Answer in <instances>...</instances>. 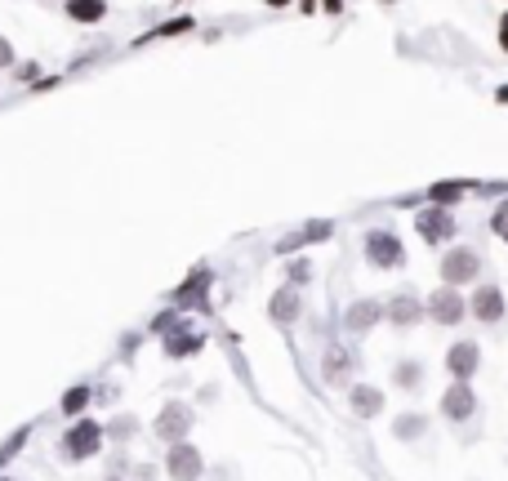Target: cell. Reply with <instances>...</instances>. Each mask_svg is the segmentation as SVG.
I'll use <instances>...</instances> for the list:
<instances>
[{
  "label": "cell",
  "instance_id": "obj_1",
  "mask_svg": "<svg viewBox=\"0 0 508 481\" xmlns=\"http://www.w3.org/2000/svg\"><path fill=\"white\" fill-rule=\"evenodd\" d=\"M455 214H450V205H424L419 214H415V232L428 241V245H441V241H450L455 236Z\"/></svg>",
  "mask_w": 508,
  "mask_h": 481
},
{
  "label": "cell",
  "instance_id": "obj_2",
  "mask_svg": "<svg viewBox=\"0 0 508 481\" xmlns=\"http://www.w3.org/2000/svg\"><path fill=\"white\" fill-rule=\"evenodd\" d=\"M477 268H481V254L468 250V245H459V250H450L441 259V281L446 285H468V281H477Z\"/></svg>",
  "mask_w": 508,
  "mask_h": 481
},
{
  "label": "cell",
  "instance_id": "obj_3",
  "mask_svg": "<svg viewBox=\"0 0 508 481\" xmlns=\"http://www.w3.org/2000/svg\"><path fill=\"white\" fill-rule=\"evenodd\" d=\"M366 259H370L375 268H397V263L406 259V250H401V241H397L388 228H375V232L366 236Z\"/></svg>",
  "mask_w": 508,
  "mask_h": 481
},
{
  "label": "cell",
  "instance_id": "obj_4",
  "mask_svg": "<svg viewBox=\"0 0 508 481\" xmlns=\"http://www.w3.org/2000/svg\"><path fill=\"white\" fill-rule=\"evenodd\" d=\"M165 468H170V477H179V481H196V477L205 472V459H201V450H196V445L174 441V445H170V454H165Z\"/></svg>",
  "mask_w": 508,
  "mask_h": 481
},
{
  "label": "cell",
  "instance_id": "obj_5",
  "mask_svg": "<svg viewBox=\"0 0 508 481\" xmlns=\"http://www.w3.org/2000/svg\"><path fill=\"white\" fill-rule=\"evenodd\" d=\"M99 445H103V428L90 423V419H81V423L63 437V454H67V459H90Z\"/></svg>",
  "mask_w": 508,
  "mask_h": 481
},
{
  "label": "cell",
  "instance_id": "obj_6",
  "mask_svg": "<svg viewBox=\"0 0 508 481\" xmlns=\"http://www.w3.org/2000/svg\"><path fill=\"white\" fill-rule=\"evenodd\" d=\"M187 428H192V410H187L183 401H170V405L156 414V437H161V441H170V445H174V441H183V437H187Z\"/></svg>",
  "mask_w": 508,
  "mask_h": 481
},
{
  "label": "cell",
  "instance_id": "obj_7",
  "mask_svg": "<svg viewBox=\"0 0 508 481\" xmlns=\"http://www.w3.org/2000/svg\"><path fill=\"white\" fill-rule=\"evenodd\" d=\"M428 317H433V321H441V325H455V321L464 317V303H459L455 285H446V290H437V294L428 299Z\"/></svg>",
  "mask_w": 508,
  "mask_h": 481
},
{
  "label": "cell",
  "instance_id": "obj_8",
  "mask_svg": "<svg viewBox=\"0 0 508 481\" xmlns=\"http://www.w3.org/2000/svg\"><path fill=\"white\" fill-rule=\"evenodd\" d=\"M446 365H450V374H455V379H472V374H477V365H481L477 343H455V348L446 352Z\"/></svg>",
  "mask_w": 508,
  "mask_h": 481
},
{
  "label": "cell",
  "instance_id": "obj_9",
  "mask_svg": "<svg viewBox=\"0 0 508 481\" xmlns=\"http://www.w3.org/2000/svg\"><path fill=\"white\" fill-rule=\"evenodd\" d=\"M472 317H477V321H499V317H504V290L481 285V290L472 294Z\"/></svg>",
  "mask_w": 508,
  "mask_h": 481
},
{
  "label": "cell",
  "instance_id": "obj_10",
  "mask_svg": "<svg viewBox=\"0 0 508 481\" xmlns=\"http://www.w3.org/2000/svg\"><path fill=\"white\" fill-rule=\"evenodd\" d=\"M299 308H304L299 290H290V285H286V290H277V294H273V303H268V317H273V321H282V325H290V321L299 317Z\"/></svg>",
  "mask_w": 508,
  "mask_h": 481
},
{
  "label": "cell",
  "instance_id": "obj_11",
  "mask_svg": "<svg viewBox=\"0 0 508 481\" xmlns=\"http://www.w3.org/2000/svg\"><path fill=\"white\" fill-rule=\"evenodd\" d=\"M472 405H477V397H472V388H468L464 379H459V383L441 397V410H446L450 419H468V414H472Z\"/></svg>",
  "mask_w": 508,
  "mask_h": 481
},
{
  "label": "cell",
  "instance_id": "obj_12",
  "mask_svg": "<svg viewBox=\"0 0 508 481\" xmlns=\"http://www.w3.org/2000/svg\"><path fill=\"white\" fill-rule=\"evenodd\" d=\"M419 317H424V303H419L415 294H397V299L388 303V321H393V325H401V330H406V325H415Z\"/></svg>",
  "mask_w": 508,
  "mask_h": 481
},
{
  "label": "cell",
  "instance_id": "obj_13",
  "mask_svg": "<svg viewBox=\"0 0 508 481\" xmlns=\"http://www.w3.org/2000/svg\"><path fill=\"white\" fill-rule=\"evenodd\" d=\"M379 317H384V308H379L375 299H361V303H353V308H348V330L366 334V330H370Z\"/></svg>",
  "mask_w": 508,
  "mask_h": 481
},
{
  "label": "cell",
  "instance_id": "obj_14",
  "mask_svg": "<svg viewBox=\"0 0 508 481\" xmlns=\"http://www.w3.org/2000/svg\"><path fill=\"white\" fill-rule=\"evenodd\" d=\"M348 401H353V414H361V419H375V414L384 410V392H379V388H366V383L353 388Z\"/></svg>",
  "mask_w": 508,
  "mask_h": 481
},
{
  "label": "cell",
  "instance_id": "obj_15",
  "mask_svg": "<svg viewBox=\"0 0 508 481\" xmlns=\"http://www.w3.org/2000/svg\"><path fill=\"white\" fill-rule=\"evenodd\" d=\"M107 0H67V19L72 23H103Z\"/></svg>",
  "mask_w": 508,
  "mask_h": 481
},
{
  "label": "cell",
  "instance_id": "obj_16",
  "mask_svg": "<svg viewBox=\"0 0 508 481\" xmlns=\"http://www.w3.org/2000/svg\"><path fill=\"white\" fill-rule=\"evenodd\" d=\"M326 236H330V223H308V228H299V232H290L282 241V254H290L299 245H313V241H326Z\"/></svg>",
  "mask_w": 508,
  "mask_h": 481
},
{
  "label": "cell",
  "instance_id": "obj_17",
  "mask_svg": "<svg viewBox=\"0 0 508 481\" xmlns=\"http://www.w3.org/2000/svg\"><path fill=\"white\" fill-rule=\"evenodd\" d=\"M464 192H468V183H433V188H428V201H433V205H455Z\"/></svg>",
  "mask_w": 508,
  "mask_h": 481
},
{
  "label": "cell",
  "instance_id": "obj_18",
  "mask_svg": "<svg viewBox=\"0 0 508 481\" xmlns=\"http://www.w3.org/2000/svg\"><path fill=\"white\" fill-rule=\"evenodd\" d=\"M196 348H201V334H179V339L170 334V339H165V352H170V357H187V352H196Z\"/></svg>",
  "mask_w": 508,
  "mask_h": 481
},
{
  "label": "cell",
  "instance_id": "obj_19",
  "mask_svg": "<svg viewBox=\"0 0 508 481\" xmlns=\"http://www.w3.org/2000/svg\"><path fill=\"white\" fill-rule=\"evenodd\" d=\"M424 428H428V423H424V419H419V414H401V419H397V428H393V432H397V437H401V441H415V437H419V432H424Z\"/></svg>",
  "mask_w": 508,
  "mask_h": 481
},
{
  "label": "cell",
  "instance_id": "obj_20",
  "mask_svg": "<svg viewBox=\"0 0 508 481\" xmlns=\"http://www.w3.org/2000/svg\"><path fill=\"white\" fill-rule=\"evenodd\" d=\"M90 405V388H72V392H63V414H81Z\"/></svg>",
  "mask_w": 508,
  "mask_h": 481
},
{
  "label": "cell",
  "instance_id": "obj_21",
  "mask_svg": "<svg viewBox=\"0 0 508 481\" xmlns=\"http://www.w3.org/2000/svg\"><path fill=\"white\" fill-rule=\"evenodd\" d=\"M344 370H348V352H339V348H335V352L326 357V379H330V383H339V379H344Z\"/></svg>",
  "mask_w": 508,
  "mask_h": 481
},
{
  "label": "cell",
  "instance_id": "obj_22",
  "mask_svg": "<svg viewBox=\"0 0 508 481\" xmlns=\"http://www.w3.org/2000/svg\"><path fill=\"white\" fill-rule=\"evenodd\" d=\"M23 441H28V428H23V432H14V437H10L5 445H0V468H5V463H10V459H14L19 450H23Z\"/></svg>",
  "mask_w": 508,
  "mask_h": 481
},
{
  "label": "cell",
  "instance_id": "obj_23",
  "mask_svg": "<svg viewBox=\"0 0 508 481\" xmlns=\"http://www.w3.org/2000/svg\"><path fill=\"white\" fill-rule=\"evenodd\" d=\"M490 228H495V236H499V241H508V201H504V205L495 210V219H490Z\"/></svg>",
  "mask_w": 508,
  "mask_h": 481
},
{
  "label": "cell",
  "instance_id": "obj_24",
  "mask_svg": "<svg viewBox=\"0 0 508 481\" xmlns=\"http://www.w3.org/2000/svg\"><path fill=\"white\" fill-rule=\"evenodd\" d=\"M397 383H401V388H415V383H419V370H415V361L397 365Z\"/></svg>",
  "mask_w": 508,
  "mask_h": 481
},
{
  "label": "cell",
  "instance_id": "obj_25",
  "mask_svg": "<svg viewBox=\"0 0 508 481\" xmlns=\"http://www.w3.org/2000/svg\"><path fill=\"white\" fill-rule=\"evenodd\" d=\"M495 36H499V50L508 54V10L499 14V28H495Z\"/></svg>",
  "mask_w": 508,
  "mask_h": 481
},
{
  "label": "cell",
  "instance_id": "obj_26",
  "mask_svg": "<svg viewBox=\"0 0 508 481\" xmlns=\"http://www.w3.org/2000/svg\"><path fill=\"white\" fill-rule=\"evenodd\" d=\"M36 76H41V68H36V63H23V68H19V81H23V85H32Z\"/></svg>",
  "mask_w": 508,
  "mask_h": 481
},
{
  "label": "cell",
  "instance_id": "obj_27",
  "mask_svg": "<svg viewBox=\"0 0 508 481\" xmlns=\"http://www.w3.org/2000/svg\"><path fill=\"white\" fill-rule=\"evenodd\" d=\"M10 63H14V50H10L5 36H0V68H10Z\"/></svg>",
  "mask_w": 508,
  "mask_h": 481
},
{
  "label": "cell",
  "instance_id": "obj_28",
  "mask_svg": "<svg viewBox=\"0 0 508 481\" xmlns=\"http://www.w3.org/2000/svg\"><path fill=\"white\" fill-rule=\"evenodd\" d=\"M321 10H326V14H339V10H344V0H321Z\"/></svg>",
  "mask_w": 508,
  "mask_h": 481
},
{
  "label": "cell",
  "instance_id": "obj_29",
  "mask_svg": "<svg viewBox=\"0 0 508 481\" xmlns=\"http://www.w3.org/2000/svg\"><path fill=\"white\" fill-rule=\"evenodd\" d=\"M495 103H504V108H508V85H499V90H495Z\"/></svg>",
  "mask_w": 508,
  "mask_h": 481
},
{
  "label": "cell",
  "instance_id": "obj_30",
  "mask_svg": "<svg viewBox=\"0 0 508 481\" xmlns=\"http://www.w3.org/2000/svg\"><path fill=\"white\" fill-rule=\"evenodd\" d=\"M264 5H273V10H286V5H290V0H264Z\"/></svg>",
  "mask_w": 508,
  "mask_h": 481
},
{
  "label": "cell",
  "instance_id": "obj_31",
  "mask_svg": "<svg viewBox=\"0 0 508 481\" xmlns=\"http://www.w3.org/2000/svg\"><path fill=\"white\" fill-rule=\"evenodd\" d=\"M379 5H397V0H379Z\"/></svg>",
  "mask_w": 508,
  "mask_h": 481
},
{
  "label": "cell",
  "instance_id": "obj_32",
  "mask_svg": "<svg viewBox=\"0 0 508 481\" xmlns=\"http://www.w3.org/2000/svg\"><path fill=\"white\" fill-rule=\"evenodd\" d=\"M107 481H121V477H107Z\"/></svg>",
  "mask_w": 508,
  "mask_h": 481
},
{
  "label": "cell",
  "instance_id": "obj_33",
  "mask_svg": "<svg viewBox=\"0 0 508 481\" xmlns=\"http://www.w3.org/2000/svg\"><path fill=\"white\" fill-rule=\"evenodd\" d=\"M0 481H5V477H0Z\"/></svg>",
  "mask_w": 508,
  "mask_h": 481
}]
</instances>
